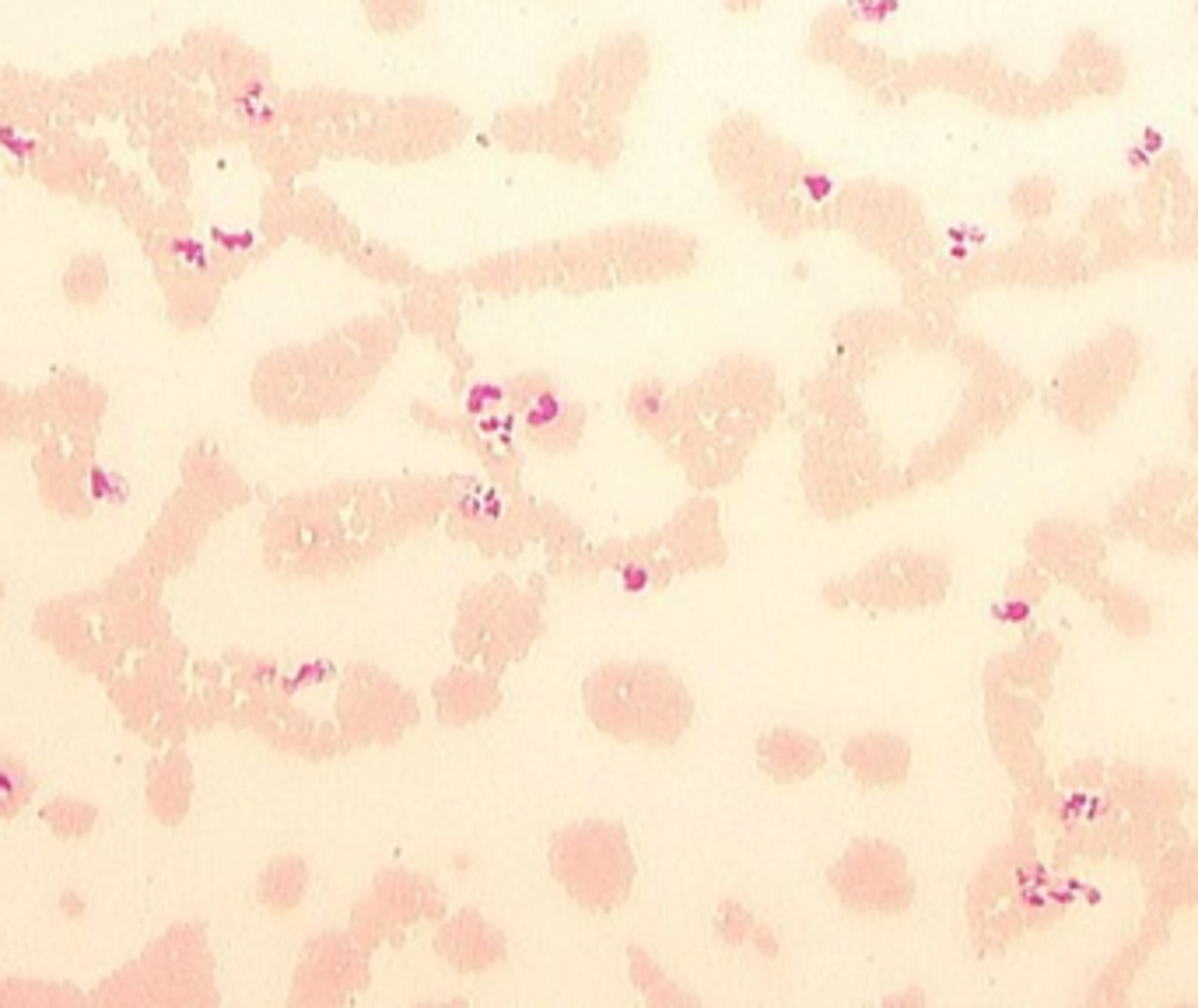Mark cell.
<instances>
[{
	"label": "cell",
	"instance_id": "cell-4",
	"mask_svg": "<svg viewBox=\"0 0 1198 1008\" xmlns=\"http://www.w3.org/2000/svg\"><path fill=\"white\" fill-rule=\"evenodd\" d=\"M996 616L999 620H1005V624H1024L1027 616H1030V603H1024V599H1009V603L996 606Z\"/></svg>",
	"mask_w": 1198,
	"mask_h": 1008
},
{
	"label": "cell",
	"instance_id": "cell-5",
	"mask_svg": "<svg viewBox=\"0 0 1198 1008\" xmlns=\"http://www.w3.org/2000/svg\"><path fill=\"white\" fill-rule=\"evenodd\" d=\"M620 578H624V588H628V592H645L648 588V571L645 567H624Z\"/></svg>",
	"mask_w": 1198,
	"mask_h": 1008
},
{
	"label": "cell",
	"instance_id": "cell-2",
	"mask_svg": "<svg viewBox=\"0 0 1198 1008\" xmlns=\"http://www.w3.org/2000/svg\"><path fill=\"white\" fill-rule=\"evenodd\" d=\"M558 417H560V403H558V396L543 393L540 400L533 403V410L526 413V424H530V427H540V424H551V421H558Z\"/></svg>",
	"mask_w": 1198,
	"mask_h": 1008
},
{
	"label": "cell",
	"instance_id": "cell-3",
	"mask_svg": "<svg viewBox=\"0 0 1198 1008\" xmlns=\"http://www.w3.org/2000/svg\"><path fill=\"white\" fill-rule=\"evenodd\" d=\"M21 788H25V781H21V774L14 767H8V763H0V809L4 806H11V802H14V798L21 795Z\"/></svg>",
	"mask_w": 1198,
	"mask_h": 1008
},
{
	"label": "cell",
	"instance_id": "cell-1",
	"mask_svg": "<svg viewBox=\"0 0 1198 1008\" xmlns=\"http://www.w3.org/2000/svg\"><path fill=\"white\" fill-rule=\"evenodd\" d=\"M365 8L378 32H406L425 14V0H365Z\"/></svg>",
	"mask_w": 1198,
	"mask_h": 1008
},
{
	"label": "cell",
	"instance_id": "cell-6",
	"mask_svg": "<svg viewBox=\"0 0 1198 1008\" xmlns=\"http://www.w3.org/2000/svg\"><path fill=\"white\" fill-rule=\"evenodd\" d=\"M466 410L474 413V417H483V413H487V400H483V396L474 389V393H470V400H466Z\"/></svg>",
	"mask_w": 1198,
	"mask_h": 1008
}]
</instances>
